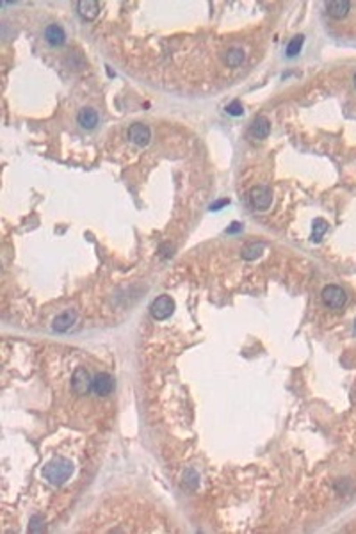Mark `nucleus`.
<instances>
[{"label": "nucleus", "mask_w": 356, "mask_h": 534, "mask_svg": "<svg viewBox=\"0 0 356 534\" xmlns=\"http://www.w3.org/2000/svg\"><path fill=\"white\" fill-rule=\"evenodd\" d=\"M303 43H305V37L299 34V36H294L292 40H290V43L287 45V55L289 57H296L299 52H301L303 48Z\"/></svg>", "instance_id": "a211bd4d"}, {"label": "nucleus", "mask_w": 356, "mask_h": 534, "mask_svg": "<svg viewBox=\"0 0 356 534\" xmlns=\"http://www.w3.org/2000/svg\"><path fill=\"white\" fill-rule=\"evenodd\" d=\"M114 390V377L107 372H100L93 377V385H91V392L98 397H105Z\"/></svg>", "instance_id": "423d86ee"}, {"label": "nucleus", "mask_w": 356, "mask_h": 534, "mask_svg": "<svg viewBox=\"0 0 356 534\" xmlns=\"http://www.w3.org/2000/svg\"><path fill=\"white\" fill-rule=\"evenodd\" d=\"M248 198H249V203H251V207L255 208V211L264 212V211H267L272 203V190L269 189L267 185H255V187H251Z\"/></svg>", "instance_id": "7ed1b4c3"}, {"label": "nucleus", "mask_w": 356, "mask_h": 534, "mask_svg": "<svg viewBox=\"0 0 356 534\" xmlns=\"http://www.w3.org/2000/svg\"><path fill=\"white\" fill-rule=\"evenodd\" d=\"M173 312H175V299L168 294L159 296L150 304V315L155 320H166L168 317H171Z\"/></svg>", "instance_id": "f03ea898"}, {"label": "nucleus", "mask_w": 356, "mask_h": 534, "mask_svg": "<svg viewBox=\"0 0 356 534\" xmlns=\"http://www.w3.org/2000/svg\"><path fill=\"white\" fill-rule=\"evenodd\" d=\"M200 486V475L196 470H192V468H187V470L184 472V488L189 491H194L196 488Z\"/></svg>", "instance_id": "2eb2a0df"}, {"label": "nucleus", "mask_w": 356, "mask_h": 534, "mask_svg": "<svg viewBox=\"0 0 356 534\" xmlns=\"http://www.w3.org/2000/svg\"><path fill=\"white\" fill-rule=\"evenodd\" d=\"M45 40H47L48 45H52V47H61V45H64V41H66V32H64V29L57 24H50L45 29Z\"/></svg>", "instance_id": "9d476101"}, {"label": "nucleus", "mask_w": 356, "mask_h": 534, "mask_svg": "<svg viewBox=\"0 0 356 534\" xmlns=\"http://www.w3.org/2000/svg\"><path fill=\"white\" fill-rule=\"evenodd\" d=\"M353 82H354V87H356V75H354V79H353Z\"/></svg>", "instance_id": "b1692460"}, {"label": "nucleus", "mask_w": 356, "mask_h": 534, "mask_svg": "<svg viewBox=\"0 0 356 534\" xmlns=\"http://www.w3.org/2000/svg\"><path fill=\"white\" fill-rule=\"evenodd\" d=\"M354 328H356V322H354Z\"/></svg>", "instance_id": "393cba45"}, {"label": "nucleus", "mask_w": 356, "mask_h": 534, "mask_svg": "<svg viewBox=\"0 0 356 534\" xmlns=\"http://www.w3.org/2000/svg\"><path fill=\"white\" fill-rule=\"evenodd\" d=\"M71 474H73V463L63 456L54 457V460L48 461L43 468V478L50 484H54V486L64 484L71 478Z\"/></svg>", "instance_id": "f257e3e1"}, {"label": "nucleus", "mask_w": 356, "mask_h": 534, "mask_svg": "<svg viewBox=\"0 0 356 534\" xmlns=\"http://www.w3.org/2000/svg\"><path fill=\"white\" fill-rule=\"evenodd\" d=\"M161 253H162V257H171V255H173V246H171V244H162V246H161Z\"/></svg>", "instance_id": "412c9836"}, {"label": "nucleus", "mask_w": 356, "mask_h": 534, "mask_svg": "<svg viewBox=\"0 0 356 534\" xmlns=\"http://www.w3.org/2000/svg\"><path fill=\"white\" fill-rule=\"evenodd\" d=\"M225 205H230V200H219V201H215V203L210 207V211H219V208L225 207Z\"/></svg>", "instance_id": "4be33fe9"}, {"label": "nucleus", "mask_w": 356, "mask_h": 534, "mask_svg": "<svg viewBox=\"0 0 356 534\" xmlns=\"http://www.w3.org/2000/svg\"><path fill=\"white\" fill-rule=\"evenodd\" d=\"M262 253H264V244L262 242H249L242 247L241 257L244 258V260H255V258H259Z\"/></svg>", "instance_id": "4468645a"}, {"label": "nucleus", "mask_w": 356, "mask_h": 534, "mask_svg": "<svg viewBox=\"0 0 356 534\" xmlns=\"http://www.w3.org/2000/svg\"><path fill=\"white\" fill-rule=\"evenodd\" d=\"M242 230V224L241 223H232V226L226 230V234H235V232Z\"/></svg>", "instance_id": "5701e85b"}, {"label": "nucleus", "mask_w": 356, "mask_h": 534, "mask_svg": "<svg viewBox=\"0 0 356 534\" xmlns=\"http://www.w3.org/2000/svg\"><path fill=\"white\" fill-rule=\"evenodd\" d=\"M349 9H351V2H347V0H331V2L326 4V13L333 20H342V18H346Z\"/></svg>", "instance_id": "6e6552de"}, {"label": "nucleus", "mask_w": 356, "mask_h": 534, "mask_svg": "<svg viewBox=\"0 0 356 534\" xmlns=\"http://www.w3.org/2000/svg\"><path fill=\"white\" fill-rule=\"evenodd\" d=\"M226 112H228L230 116H242V114H244V107H242V104L239 100H233L232 104L226 105Z\"/></svg>", "instance_id": "6ab92c4d"}, {"label": "nucleus", "mask_w": 356, "mask_h": 534, "mask_svg": "<svg viewBox=\"0 0 356 534\" xmlns=\"http://www.w3.org/2000/svg\"><path fill=\"white\" fill-rule=\"evenodd\" d=\"M77 121L84 130H93L94 127L98 125V114L94 109L91 107H84V109L78 110L77 114Z\"/></svg>", "instance_id": "f8f14e48"}, {"label": "nucleus", "mask_w": 356, "mask_h": 534, "mask_svg": "<svg viewBox=\"0 0 356 534\" xmlns=\"http://www.w3.org/2000/svg\"><path fill=\"white\" fill-rule=\"evenodd\" d=\"M321 297H323V303L326 304L328 308H333V310H339V308H342L344 304L347 303V294L342 287H339V285H328V287H324L323 292H321Z\"/></svg>", "instance_id": "20e7f679"}, {"label": "nucleus", "mask_w": 356, "mask_h": 534, "mask_svg": "<svg viewBox=\"0 0 356 534\" xmlns=\"http://www.w3.org/2000/svg\"><path fill=\"white\" fill-rule=\"evenodd\" d=\"M91 385H93V379H91L89 372L86 371V367L75 369L73 376H71V392L75 395H88Z\"/></svg>", "instance_id": "39448f33"}, {"label": "nucleus", "mask_w": 356, "mask_h": 534, "mask_svg": "<svg viewBox=\"0 0 356 534\" xmlns=\"http://www.w3.org/2000/svg\"><path fill=\"white\" fill-rule=\"evenodd\" d=\"M226 64H228L230 68H237L242 64V61H244V52L241 50V48H232V50L226 52V57H225Z\"/></svg>", "instance_id": "f3484780"}, {"label": "nucleus", "mask_w": 356, "mask_h": 534, "mask_svg": "<svg viewBox=\"0 0 356 534\" xmlns=\"http://www.w3.org/2000/svg\"><path fill=\"white\" fill-rule=\"evenodd\" d=\"M328 232V223L324 219H321V217H317V219H313V226H312V240L313 242H321V239H323V235Z\"/></svg>", "instance_id": "dca6fc26"}, {"label": "nucleus", "mask_w": 356, "mask_h": 534, "mask_svg": "<svg viewBox=\"0 0 356 534\" xmlns=\"http://www.w3.org/2000/svg\"><path fill=\"white\" fill-rule=\"evenodd\" d=\"M77 11L82 20L91 22L100 14V4H98L96 0H81V2L77 4Z\"/></svg>", "instance_id": "1a4fd4ad"}, {"label": "nucleus", "mask_w": 356, "mask_h": 534, "mask_svg": "<svg viewBox=\"0 0 356 534\" xmlns=\"http://www.w3.org/2000/svg\"><path fill=\"white\" fill-rule=\"evenodd\" d=\"M128 139L132 141L134 144L137 146H148L150 139H151V130L148 125L145 123H134L130 128H128Z\"/></svg>", "instance_id": "0eeeda50"}, {"label": "nucleus", "mask_w": 356, "mask_h": 534, "mask_svg": "<svg viewBox=\"0 0 356 534\" xmlns=\"http://www.w3.org/2000/svg\"><path fill=\"white\" fill-rule=\"evenodd\" d=\"M271 132V123L266 116H256L253 120V123L249 125V134H251L255 139H266Z\"/></svg>", "instance_id": "9b49d317"}, {"label": "nucleus", "mask_w": 356, "mask_h": 534, "mask_svg": "<svg viewBox=\"0 0 356 534\" xmlns=\"http://www.w3.org/2000/svg\"><path fill=\"white\" fill-rule=\"evenodd\" d=\"M75 320H77V314H75L73 310H66L64 314H61L54 319V330L64 333V331H68L73 326Z\"/></svg>", "instance_id": "ddd939ff"}, {"label": "nucleus", "mask_w": 356, "mask_h": 534, "mask_svg": "<svg viewBox=\"0 0 356 534\" xmlns=\"http://www.w3.org/2000/svg\"><path fill=\"white\" fill-rule=\"evenodd\" d=\"M39 520H41V517H37V514H36V517L30 518V525H29L30 532H41V531H43L45 525H43V524H37Z\"/></svg>", "instance_id": "aec40b11"}]
</instances>
